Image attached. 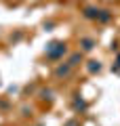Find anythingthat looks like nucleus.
Returning a JSON list of instances; mask_svg holds the SVG:
<instances>
[{
	"label": "nucleus",
	"mask_w": 120,
	"mask_h": 126,
	"mask_svg": "<svg viewBox=\"0 0 120 126\" xmlns=\"http://www.w3.org/2000/svg\"><path fill=\"white\" fill-rule=\"evenodd\" d=\"M99 13H101V11L93 9V6H86V9H84V17L86 19H99Z\"/></svg>",
	"instance_id": "20e7f679"
},
{
	"label": "nucleus",
	"mask_w": 120,
	"mask_h": 126,
	"mask_svg": "<svg viewBox=\"0 0 120 126\" xmlns=\"http://www.w3.org/2000/svg\"><path fill=\"white\" fill-rule=\"evenodd\" d=\"M70 72H72V65H70V63H63V65H57V67H55V76H57V78L70 76Z\"/></svg>",
	"instance_id": "7ed1b4c3"
},
{
	"label": "nucleus",
	"mask_w": 120,
	"mask_h": 126,
	"mask_svg": "<svg viewBox=\"0 0 120 126\" xmlns=\"http://www.w3.org/2000/svg\"><path fill=\"white\" fill-rule=\"evenodd\" d=\"M74 109H80V111H84V109H86V103H84L82 99H76V101H74Z\"/></svg>",
	"instance_id": "0eeeda50"
},
{
	"label": "nucleus",
	"mask_w": 120,
	"mask_h": 126,
	"mask_svg": "<svg viewBox=\"0 0 120 126\" xmlns=\"http://www.w3.org/2000/svg\"><path fill=\"white\" fill-rule=\"evenodd\" d=\"M101 61H89V65H86V69H89L91 74H97V72H101Z\"/></svg>",
	"instance_id": "39448f33"
},
{
	"label": "nucleus",
	"mask_w": 120,
	"mask_h": 126,
	"mask_svg": "<svg viewBox=\"0 0 120 126\" xmlns=\"http://www.w3.org/2000/svg\"><path fill=\"white\" fill-rule=\"evenodd\" d=\"M118 69H120V55H118Z\"/></svg>",
	"instance_id": "1a4fd4ad"
},
{
	"label": "nucleus",
	"mask_w": 120,
	"mask_h": 126,
	"mask_svg": "<svg viewBox=\"0 0 120 126\" xmlns=\"http://www.w3.org/2000/svg\"><path fill=\"white\" fill-rule=\"evenodd\" d=\"M95 46H97V42H95L93 38H82V40H80V48H82V53H89V50H93Z\"/></svg>",
	"instance_id": "f03ea898"
},
{
	"label": "nucleus",
	"mask_w": 120,
	"mask_h": 126,
	"mask_svg": "<svg viewBox=\"0 0 120 126\" xmlns=\"http://www.w3.org/2000/svg\"><path fill=\"white\" fill-rule=\"evenodd\" d=\"M99 21H110V13L107 11H101L99 13Z\"/></svg>",
	"instance_id": "6e6552de"
},
{
	"label": "nucleus",
	"mask_w": 120,
	"mask_h": 126,
	"mask_svg": "<svg viewBox=\"0 0 120 126\" xmlns=\"http://www.w3.org/2000/svg\"><path fill=\"white\" fill-rule=\"evenodd\" d=\"M65 53H67V44H65V42H59V40L49 42V44H46V48H44L46 59H51V61H59Z\"/></svg>",
	"instance_id": "f257e3e1"
},
{
	"label": "nucleus",
	"mask_w": 120,
	"mask_h": 126,
	"mask_svg": "<svg viewBox=\"0 0 120 126\" xmlns=\"http://www.w3.org/2000/svg\"><path fill=\"white\" fill-rule=\"evenodd\" d=\"M72 65V67H76V65H78V63H82V50H80V53H74L70 57V61H67Z\"/></svg>",
	"instance_id": "423d86ee"
}]
</instances>
